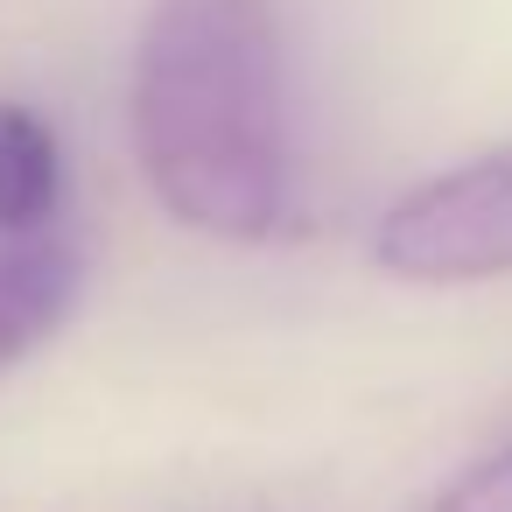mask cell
Segmentation results:
<instances>
[{"label": "cell", "instance_id": "cell-1", "mask_svg": "<svg viewBox=\"0 0 512 512\" xmlns=\"http://www.w3.org/2000/svg\"><path fill=\"white\" fill-rule=\"evenodd\" d=\"M127 127L155 204L211 239H274L288 218V92L274 0H155Z\"/></svg>", "mask_w": 512, "mask_h": 512}, {"label": "cell", "instance_id": "cell-2", "mask_svg": "<svg viewBox=\"0 0 512 512\" xmlns=\"http://www.w3.org/2000/svg\"><path fill=\"white\" fill-rule=\"evenodd\" d=\"M372 260L393 281L421 288L512 274V141L386 204V218L372 225Z\"/></svg>", "mask_w": 512, "mask_h": 512}, {"label": "cell", "instance_id": "cell-3", "mask_svg": "<svg viewBox=\"0 0 512 512\" xmlns=\"http://www.w3.org/2000/svg\"><path fill=\"white\" fill-rule=\"evenodd\" d=\"M85 288V253L57 232L0 239V372H15L36 344L64 330Z\"/></svg>", "mask_w": 512, "mask_h": 512}, {"label": "cell", "instance_id": "cell-4", "mask_svg": "<svg viewBox=\"0 0 512 512\" xmlns=\"http://www.w3.org/2000/svg\"><path fill=\"white\" fill-rule=\"evenodd\" d=\"M64 204V148L57 127L15 99H0V239L43 232Z\"/></svg>", "mask_w": 512, "mask_h": 512}, {"label": "cell", "instance_id": "cell-5", "mask_svg": "<svg viewBox=\"0 0 512 512\" xmlns=\"http://www.w3.org/2000/svg\"><path fill=\"white\" fill-rule=\"evenodd\" d=\"M428 512H512V442L491 449L484 463H470L463 477H449Z\"/></svg>", "mask_w": 512, "mask_h": 512}]
</instances>
